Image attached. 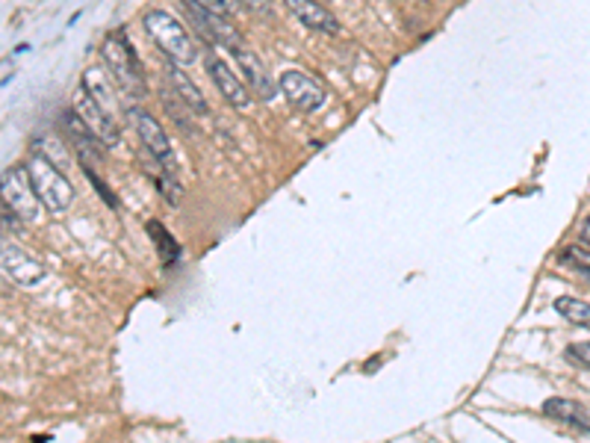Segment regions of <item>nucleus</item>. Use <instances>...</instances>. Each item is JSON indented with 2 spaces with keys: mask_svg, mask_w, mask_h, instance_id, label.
Returning a JSON list of instances; mask_svg holds the SVG:
<instances>
[{
  "mask_svg": "<svg viewBox=\"0 0 590 443\" xmlns=\"http://www.w3.org/2000/svg\"><path fill=\"white\" fill-rule=\"evenodd\" d=\"M0 273L18 287H39L44 281V266L12 242H0Z\"/></svg>",
  "mask_w": 590,
  "mask_h": 443,
  "instance_id": "10",
  "label": "nucleus"
},
{
  "mask_svg": "<svg viewBox=\"0 0 590 443\" xmlns=\"http://www.w3.org/2000/svg\"><path fill=\"white\" fill-rule=\"evenodd\" d=\"M233 53V59L240 62V68H242V80L248 83V89H251V95L257 98V101H263V104H271L278 98V86L271 83V77H269V71H266V66H263V59L257 57L254 51H248L245 44H240L236 51H231Z\"/></svg>",
  "mask_w": 590,
  "mask_h": 443,
  "instance_id": "12",
  "label": "nucleus"
},
{
  "mask_svg": "<svg viewBox=\"0 0 590 443\" xmlns=\"http://www.w3.org/2000/svg\"><path fill=\"white\" fill-rule=\"evenodd\" d=\"M207 71H210V77H213L216 89H219V95L233 107V110H240V113L248 110L251 98H254L248 83H245V80L236 75V71L222 57H216L213 51H207Z\"/></svg>",
  "mask_w": 590,
  "mask_h": 443,
  "instance_id": "9",
  "label": "nucleus"
},
{
  "mask_svg": "<svg viewBox=\"0 0 590 443\" xmlns=\"http://www.w3.org/2000/svg\"><path fill=\"white\" fill-rule=\"evenodd\" d=\"M80 83H83L86 89H89V95L95 98L98 104L104 107V110H110L113 115H115V110H118V104H115V98H113V92L106 86V77H104V71L101 68H89L86 75H83V80H80Z\"/></svg>",
  "mask_w": 590,
  "mask_h": 443,
  "instance_id": "16",
  "label": "nucleus"
},
{
  "mask_svg": "<svg viewBox=\"0 0 590 443\" xmlns=\"http://www.w3.org/2000/svg\"><path fill=\"white\" fill-rule=\"evenodd\" d=\"M236 4H242L254 15H269L271 12V0H236Z\"/></svg>",
  "mask_w": 590,
  "mask_h": 443,
  "instance_id": "23",
  "label": "nucleus"
},
{
  "mask_svg": "<svg viewBox=\"0 0 590 443\" xmlns=\"http://www.w3.org/2000/svg\"><path fill=\"white\" fill-rule=\"evenodd\" d=\"M75 110L80 113V119L89 124V131H92L106 148L118 146V139H122V128H118L115 115L110 110H104V107L89 95V89L83 83H80V89L75 92Z\"/></svg>",
  "mask_w": 590,
  "mask_h": 443,
  "instance_id": "8",
  "label": "nucleus"
},
{
  "mask_svg": "<svg viewBox=\"0 0 590 443\" xmlns=\"http://www.w3.org/2000/svg\"><path fill=\"white\" fill-rule=\"evenodd\" d=\"M578 237H582V242H587L590 246V216L582 222V228H578Z\"/></svg>",
  "mask_w": 590,
  "mask_h": 443,
  "instance_id": "24",
  "label": "nucleus"
},
{
  "mask_svg": "<svg viewBox=\"0 0 590 443\" xmlns=\"http://www.w3.org/2000/svg\"><path fill=\"white\" fill-rule=\"evenodd\" d=\"M287 9L293 12L298 21H302L307 30L313 33H340V21L337 15L331 12L328 6H322V0H284Z\"/></svg>",
  "mask_w": 590,
  "mask_h": 443,
  "instance_id": "13",
  "label": "nucleus"
},
{
  "mask_svg": "<svg viewBox=\"0 0 590 443\" xmlns=\"http://www.w3.org/2000/svg\"><path fill=\"white\" fill-rule=\"evenodd\" d=\"M278 89L284 92L287 101L302 113H313L325 104V86L302 68L284 71L280 80H278Z\"/></svg>",
  "mask_w": 590,
  "mask_h": 443,
  "instance_id": "7",
  "label": "nucleus"
},
{
  "mask_svg": "<svg viewBox=\"0 0 590 443\" xmlns=\"http://www.w3.org/2000/svg\"><path fill=\"white\" fill-rule=\"evenodd\" d=\"M148 233H151V240L157 242L162 264H166V266L175 264V260L180 257V246H177L175 240H171V233H169L166 228H162L160 222H148Z\"/></svg>",
  "mask_w": 590,
  "mask_h": 443,
  "instance_id": "18",
  "label": "nucleus"
},
{
  "mask_svg": "<svg viewBox=\"0 0 590 443\" xmlns=\"http://www.w3.org/2000/svg\"><path fill=\"white\" fill-rule=\"evenodd\" d=\"M59 128H62V133H66V139L71 142V148H75L77 157L83 160V169L101 166L106 146L95 137L92 131H89V124L80 119V113L75 110V107L59 115Z\"/></svg>",
  "mask_w": 590,
  "mask_h": 443,
  "instance_id": "6",
  "label": "nucleus"
},
{
  "mask_svg": "<svg viewBox=\"0 0 590 443\" xmlns=\"http://www.w3.org/2000/svg\"><path fill=\"white\" fill-rule=\"evenodd\" d=\"M198 4L213 9V12H219V15H228V18H233V12H236V6L231 4V0H198Z\"/></svg>",
  "mask_w": 590,
  "mask_h": 443,
  "instance_id": "22",
  "label": "nucleus"
},
{
  "mask_svg": "<svg viewBox=\"0 0 590 443\" xmlns=\"http://www.w3.org/2000/svg\"><path fill=\"white\" fill-rule=\"evenodd\" d=\"M142 27L145 33H148V39L157 44L171 62H177V66H193L198 59L195 39L175 15L166 12V9H148V12L142 15Z\"/></svg>",
  "mask_w": 590,
  "mask_h": 443,
  "instance_id": "2",
  "label": "nucleus"
},
{
  "mask_svg": "<svg viewBox=\"0 0 590 443\" xmlns=\"http://www.w3.org/2000/svg\"><path fill=\"white\" fill-rule=\"evenodd\" d=\"M561 264H567V266L578 269V273L590 275V251L585 246H567L564 251H561Z\"/></svg>",
  "mask_w": 590,
  "mask_h": 443,
  "instance_id": "20",
  "label": "nucleus"
},
{
  "mask_svg": "<svg viewBox=\"0 0 590 443\" xmlns=\"http://www.w3.org/2000/svg\"><path fill=\"white\" fill-rule=\"evenodd\" d=\"M27 171H30L33 189L48 213L62 216L75 204V186H71V180L66 178V169H59L57 162H51L48 157L33 151V157L27 160Z\"/></svg>",
  "mask_w": 590,
  "mask_h": 443,
  "instance_id": "3",
  "label": "nucleus"
},
{
  "mask_svg": "<svg viewBox=\"0 0 590 443\" xmlns=\"http://www.w3.org/2000/svg\"><path fill=\"white\" fill-rule=\"evenodd\" d=\"M555 311L573 325H590V305L582 302V298L561 296V298H555Z\"/></svg>",
  "mask_w": 590,
  "mask_h": 443,
  "instance_id": "17",
  "label": "nucleus"
},
{
  "mask_svg": "<svg viewBox=\"0 0 590 443\" xmlns=\"http://www.w3.org/2000/svg\"><path fill=\"white\" fill-rule=\"evenodd\" d=\"M127 119H130L136 137H139L145 154H151V157H157L162 162H171L175 166V154H171V142L166 137V131H162V124L153 119L151 113L139 110V107H133V110H127Z\"/></svg>",
  "mask_w": 590,
  "mask_h": 443,
  "instance_id": "11",
  "label": "nucleus"
},
{
  "mask_svg": "<svg viewBox=\"0 0 590 443\" xmlns=\"http://www.w3.org/2000/svg\"><path fill=\"white\" fill-rule=\"evenodd\" d=\"M543 414H547L549 420L564 423V426H573L578 431H585V435H590V411L573 399H547L543 402Z\"/></svg>",
  "mask_w": 590,
  "mask_h": 443,
  "instance_id": "15",
  "label": "nucleus"
},
{
  "mask_svg": "<svg viewBox=\"0 0 590 443\" xmlns=\"http://www.w3.org/2000/svg\"><path fill=\"white\" fill-rule=\"evenodd\" d=\"M0 202H4V207L15 219H21L27 225H35L42 219L44 207L39 202V195H35L27 166H12L0 175Z\"/></svg>",
  "mask_w": 590,
  "mask_h": 443,
  "instance_id": "4",
  "label": "nucleus"
},
{
  "mask_svg": "<svg viewBox=\"0 0 590 443\" xmlns=\"http://www.w3.org/2000/svg\"><path fill=\"white\" fill-rule=\"evenodd\" d=\"M101 59H104V68L110 71L115 86L122 89L124 95H130V98L148 95V80H145L142 62H139V57H136V48L127 42V36L122 30L104 39Z\"/></svg>",
  "mask_w": 590,
  "mask_h": 443,
  "instance_id": "1",
  "label": "nucleus"
},
{
  "mask_svg": "<svg viewBox=\"0 0 590 443\" xmlns=\"http://www.w3.org/2000/svg\"><path fill=\"white\" fill-rule=\"evenodd\" d=\"M33 151L35 154H42V157H48L51 162H57L59 169H66L68 166V151H66V146L57 139V137H39L33 142Z\"/></svg>",
  "mask_w": 590,
  "mask_h": 443,
  "instance_id": "19",
  "label": "nucleus"
},
{
  "mask_svg": "<svg viewBox=\"0 0 590 443\" xmlns=\"http://www.w3.org/2000/svg\"><path fill=\"white\" fill-rule=\"evenodd\" d=\"M184 9H186L189 21L195 24V30L201 33V39L210 44V48L213 44H219V48H224V51H236L242 44V33L236 30L228 15L213 12V9L201 6L198 0H184Z\"/></svg>",
  "mask_w": 590,
  "mask_h": 443,
  "instance_id": "5",
  "label": "nucleus"
},
{
  "mask_svg": "<svg viewBox=\"0 0 590 443\" xmlns=\"http://www.w3.org/2000/svg\"><path fill=\"white\" fill-rule=\"evenodd\" d=\"M570 360H578L582 367L590 369V343H573V346L567 349Z\"/></svg>",
  "mask_w": 590,
  "mask_h": 443,
  "instance_id": "21",
  "label": "nucleus"
},
{
  "mask_svg": "<svg viewBox=\"0 0 590 443\" xmlns=\"http://www.w3.org/2000/svg\"><path fill=\"white\" fill-rule=\"evenodd\" d=\"M166 80H169V89L186 104V110L193 113V115H207V113H210V107H207L201 89H198L193 80H189L184 71L177 68V62H169V66H166Z\"/></svg>",
  "mask_w": 590,
  "mask_h": 443,
  "instance_id": "14",
  "label": "nucleus"
}]
</instances>
